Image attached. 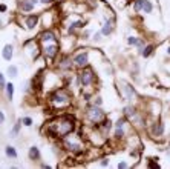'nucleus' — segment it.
I'll use <instances>...</instances> for the list:
<instances>
[{
  "label": "nucleus",
  "mask_w": 170,
  "mask_h": 169,
  "mask_svg": "<svg viewBox=\"0 0 170 169\" xmlns=\"http://www.w3.org/2000/svg\"><path fill=\"white\" fill-rule=\"evenodd\" d=\"M72 129H74V120L68 118V117H63V118L57 120L51 125L49 132L54 134L55 137H66L68 134H71Z\"/></svg>",
  "instance_id": "1"
},
{
  "label": "nucleus",
  "mask_w": 170,
  "mask_h": 169,
  "mask_svg": "<svg viewBox=\"0 0 170 169\" xmlns=\"http://www.w3.org/2000/svg\"><path fill=\"white\" fill-rule=\"evenodd\" d=\"M87 120L92 123H101V122H104V112L98 106H92L87 111Z\"/></svg>",
  "instance_id": "2"
},
{
  "label": "nucleus",
  "mask_w": 170,
  "mask_h": 169,
  "mask_svg": "<svg viewBox=\"0 0 170 169\" xmlns=\"http://www.w3.org/2000/svg\"><path fill=\"white\" fill-rule=\"evenodd\" d=\"M68 102H69V95L66 94L64 91H58V92H55V94L52 95V103H57L58 106L60 105L64 106Z\"/></svg>",
  "instance_id": "3"
},
{
  "label": "nucleus",
  "mask_w": 170,
  "mask_h": 169,
  "mask_svg": "<svg viewBox=\"0 0 170 169\" xmlns=\"http://www.w3.org/2000/svg\"><path fill=\"white\" fill-rule=\"evenodd\" d=\"M80 80H81V85L83 86H89L92 82H94V72L91 69H86L80 74Z\"/></svg>",
  "instance_id": "4"
},
{
  "label": "nucleus",
  "mask_w": 170,
  "mask_h": 169,
  "mask_svg": "<svg viewBox=\"0 0 170 169\" xmlns=\"http://www.w3.org/2000/svg\"><path fill=\"white\" fill-rule=\"evenodd\" d=\"M43 52H45L48 57H51V58H52V57L58 52V43H57V42H52L51 45H45Z\"/></svg>",
  "instance_id": "5"
},
{
  "label": "nucleus",
  "mask_w": 170,
  "mask_h": 169,
  "mask_svg": "<svg viewBox=\"0 0 170 169\" xmlns=\"http://www.w3.org/2000/svg\"><path fill=\"white\" fill-rule=\"evenodd\" d=\"M64 146L69 151H72V152H81V145H80L77 140L72 142L71 138H66V140H64Z\"/></svg>",
  "instance_id": "6"
},
{
  "label": "nucleus",
  "mask_w": 170,
  "mask_h": 169,
  "mask_svg": "<svg viewBox=\"0 0 170 169\" xmlns=\"http://www.w3.org/2000/svg\"><path fill=\"white\" fill-rule=\"evenodd\" d=\"M74 62H75L77 66H81V68H84V66L87 65V54H86V52L77 54V56L74 57Z\"/></svg>",
  "instance_id": "7"
},
{
  "label": "nucleus",
  "mask_w": 170,
  "mask_h": 169,
  "mask_svg": "<svg viewBox=\"0 0 170 169\" xmlns=\"http://www.w3.org/2000/svg\"><path fill=\"white\" fill-rule=\"evenodd\" d=\"M40 42H41V43L55 42V36H54V32H51V31H45V32L40 36Z\"/></svg>",
  "instance_id": "8"
},
{
  "label": "nucleus",
  "mask_w": 170,
  "mask_h": 169,
  "mask_svg": "<svg viewBox=\"0 0 170 169\" xmlns=\"http://www.w3.org/2000/svg\"><path fill=\"white\" fill-rule=\"evenodd\" d=\"M35 3H37V0H23V2H21V9L26 11V12H28V11H32Z\"/></svg>",
  "instance_id": "9"
},
{
  "label": "nucleus",
  "mask_w": 170,
  "mask_h": 169,
  "mask_svg": "<svg viewBox=\"0 0 170 169\" xmlns=\"http://www.w3.org/2000/svg\"><path fill=\"white\" fill-rule=\"evenodd\" d=\"M3 58L5 60H11L12 58V45H5V48H3Z\"/></svg>",
  "instance_id": "10"
},
{
  "label": "nucleus",
  "mask_w": 170,
  "mask_h": 169,
  "mask_svg": "<svg viewBox=\"0 0 170 169\" xmlns=\"http://www.w3.org/2000/svg\"><path fill=\"white\" fill-rule=\"evenodd\" d=\"M38 157H40L38 148L37 146H31V148H29V158H31V160H38Z\"/></svg>",
  "instance_id": "11"
},
{
  "label": "nucleus",
  "mask_w": 170,
  "mask_h": 169,
  "mask_svg": "<svg viewBox=\"0 0 170 169\" xmlns=\"http://www.w3.org/2000/svg\"><path fill=\"white\" fill-rule=\"evenodd\" d=\"M164 134V123L163 122H158L155 125V129H153V135H163Z\"/></svg>",
  "instance_id": "12"
},
{
  "label": "nucleus",
  "mask_w": 170,
  "mask_h": 169,
  "mask_svg": "<svg viewBox=\"0 0 170 169\" xmlns=\"http://www.w3.org/2000/svg\"><path fill=\"white\" fill-rule=\"evenodd\" d=\"M5 152H6V155H8L9 158H16V157H17V151L14 149L12 146H6V148H5Z\"/></svg>",
  "instance_id": "13"
},
{
  "label": "nucleus",
  "mask_w": 170,
  "mask_h": 169,
  "mask_svg": "<svg viewBox=\"0 0 170 169\" xmlns=\"http://www.w3.org/2000/svg\"><path fill=\"white\" fill-rule=\"evenodd\" d=\"M37 22H38L37 16H31V17L26 19V25H28V28H34L37 25Z\"/></svg>",
  "instance_id": "14"
},
{
  "label": "nucleus",
  "mask_w": 170,
  "mask_h": 169,
  "mask_svg": "<svg viewBox=\"0 0 170 169\" xmlns=\"http://www.w3.org/2000/svg\"><path fill=\"white\" fill-rule=\"evenodd\" d=\"M111 31H112V23H111V22H106V23H104V26H103V29H101V34L109 36V34H111Z\"/></svg>",
  "instance_id": "15"
},
{
  "label": "nucleus",
  "mask_w": 170,
  "mask_h": 169,
  "mask_svg": "<svg viewBox=\"0 0 170 169\" xmlns=\"http://www.w3.org/2000/svg\"><path fill=\"white\" fill-rule=\"evenodd\" d=\"M6 92H8V98L12 100V95H14V85L12 83H6Z\"/></svg>",
  "instance_id": "16"
},
{
  "label": "nucleus",
  "mask_w": 170,
  "mask_h": 169,
  "mask_svg": "<svg viewBox=\"0 0 170 169\" xmlns=\"http://www.w3.org/2000/svg\"><path fill=\"white\" fill-rule=\"evenodd\" d=\"M144 12H150L152 9H153V6H152V3L150 2H147V0H144L143 2V8H141Z\"/></svg>",
  "instance_id": "17"
},
{
  "label": "nucleus",
  "mask_w": 170,
  "mask_h": 169,
  "mask_svg": "<svg viewBox=\"0 0 170 169\" xmlns=\"http://www.w3.org/2000/svg\"><path fill=\"white\" fill-rule=\"evenodd\" d=\"M152 51H153V46L149 45L147 48H144V51H143V57H149L152 54Z\"/></svg>",
  "instance_id": "18"
},
{
  "label": "nucleus",
  "mask_w": 170,
  "mask_h": 169,
  "mask_svg": "<svg viewBox=\"0 0 170 169\" xmlns=\"http://www.w3.org/2000/svg\"><path fill=\"white\" fill-rule=\"evenodd\" d=\"M8 75L16 77V75H17V66H9V68H8Z\"/></svg>",
  "instance_id": "19"
},
{
  "label": "nucleus",
  "mask_w": 170,
  "mask_h": 169,
  "mask_svg": "<svg viewBox=\"0 0 170 169\" xmlns=\"http://www.w3.org/2000/svg\"><path fill=\"white\" fill-rule=\"evenodd\" d=\"M143 2H144V0H136V2L133 3V9H135V11H139V9L143 8Z\"/></svg>",
  "instance_id": "20"
},
{
  "label": "nucleus",
  "mask_w": 170,
  "mask_h": 169,
  "mask_svg": "<svg viewBox=\"0 0 170 169\" xmlns=\"http://www.w3.org/2000/svg\"><path fill=\"white\" fill-rule=\"evenodd\" d=\"M20 131V123H16V126H14V129L11 131V137H16Z\"/></svg>",
  "instance_id": "21"
},
{
  "label": "nucleus",
  "mask_w": 170,
  "mask_h": 169,
  "mask_svg": "<svg viewBox=\"0 0 170 169\" xmlns=\"http://www.w3.org/2000/svg\"><path fill=\"white\" fill-rule=\"evenodd\" d=\"M129 43H132V45H138V46H141V42H139L138 38H133V37H129Z\"/></svg>",
  "instance_id": "22"
},
{
  "label": "nucleus",
  "mask_w": 170,
  "mask_h": 169,
  "mask_svg": "<svg viewBox=\"0 0 170 169\" xmlns=\"http://www.w3.org/2000/svg\"><path fill=\"white\" fill-rule=\"evenodd\" d=\"M23 123H25L26 126H31V125H32V118H31V117H25V118H23Z\"/></svg>",
  "instance_id": "23"
},
{
  "label": "nucleus",
  "mask_w": 170,
  "mask_h": 169,
  "mask_svg": "<svg viewBox=\"0 0 170 169\" xmlns=\"http://www.w3.org/2000/svg\"><path fill=\"white\" fill-rule=\"evenodd\" d=\"M3 88H6V83H5V77H3V74H0V89H3Z\"/></svg>",
  "instance_id": "24"
},
{
  "label": "nucleus",
  "mask_w": 170,
  "mask_h": 169,
  "mask_svg": "<svg viewBox=\"0 0 170 169\" xmlns=\"http://www.w3.org/2000/svg\"><path fill=\"white\" fill-rule=\"evenodd\" d=\"M118 168H120V169L127 168V163H124V162H121V163H118Z\"/></svg>",
  "instance_id": "25"
},
{
  "label": "nucleus",
  "mask_w": 170,
  "mask_h": 169,
  "mask_svg": "<svg viewBox=\"0 0 170 169\" xmlns=\"http://www.w3.org/2000/svg\"><path fill=\"white\" fill-rule=\"evenodd\" d=\"M3 122H5V114H3L2 111H0V125H2Z\"/></svg>",
  "instance_id": "26"
},
{
  "label": "nucleus",
  "mask_w": 170,
  "mask_h": 169,
  "mask_svg": "<svg viewBox=\"0 0 170 169\" xmlns=\"http://www.w3.org/2000/svg\"><path fill=\"white\" fill-rule=\"evenodd\" d=\"M41 2H43V3H46V5H49V3H54L55 0H41Z\"/></svg>",
  "instance_id": "27"
},
{
  "label": "nucleus",
  "mask_w": 170,
  "mask_h": 169,
  "mask_svg": "<svg viewBox=\"0 0 170 169\" xmlns=\"http://www.w3.org/2000/svg\"><path fill=\"white\" fill-rule=\"evenodd\" d=\"M149 168H159L158 165H155V163H149Z\"/></svg>",
  "instance_id": "28"
},
{
  "label": "nucleus",
  "mask_w": 170,
  "mask_h": 169,
  "mask_svg": "<svg viewBox=\"0 0 170 169\" xmlns=\"http://www.w3.org/2000/svg\"><path fill=\"white\" fill-rule=\"evenodd\" d=\"M0 11H6V6L5 5H0Z\"/></svg>",
  "instance_id": "29"
},
{
  "label": "nucleus",
  "mask_w": 170,
  "mask_h": 169,
  "mask_svg": "<svg viewBox=\"0 0 170 169\" xmlns=\"http://www.w3.org/2000/svg\"><path fill=\"white\" fill-rule=\"evenodd\" d=\"M0 26H2V23H0Z\"/></svg>",
  "instance_id": "30"
},
{
  "label": "nucleus",
  "mask_w": 170,
  "mask_h": 169,
  "mask_svg": "<svg viewBox=\"0 0 170 169\" xmlns=\"http://www.w3.org/2000/svg\"><path fill=\"white\" fill-rule=\"evenodd\" d=\"M169 52H170V49H169Z\"/></svg>",
  "instance_id": "31"
}]
</instances>
